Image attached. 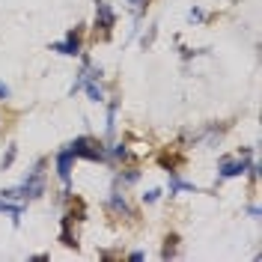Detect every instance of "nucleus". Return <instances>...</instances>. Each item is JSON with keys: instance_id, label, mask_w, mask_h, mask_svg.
<instances>
[{"instance_id": "f8f14e48", "label": "nucleus", "mask_w": 262, "mask_h": 262, "mask_svg": "<svg viewBox=\"0 0 262 262\" xmlns=\"http://www.w3.org/2000/svg\"><path fill=\"white\" fill-rule=\"evenodd\" d=\"M158 194H161V191H149V194H143V200H146V203H155V200H158Z\"/></svg>"}, {"instance_id": "7ed1b4c3", "label": "nucleus", "mask_w": 262, "mask_h": 262, "mask_svg": "<svg viewBox=\"0 0 262 262\" xmlns=\"http://www.w3.org/2000/svg\"><path fill=\"white\" fill-rule=\"evenodd\" d=\"M114 24H116V15H114V9H111V3L107 0H96V27L111 33Z\"/></svg>"}, {"instance_id": "9b49d317", "label": "nucleus", "mask_w": 262, "mask_h": 262, "mask_svg": "<svg viewBox=\"0 0 262 262\" xmlns=\"http://www.w3.org/2000/svg\"><path fill=\"white\" fill-rule=\"evenodd\" d=\"M12 161H15V146H9V149H6V155H3V167H9Z\"/></svg>"}, {"instance_id": "f03ea898", "label": "nucleus", "mask_w": 262, "mask_h": 262, "mask_svg": "<svg viewBox=\"0 0 262 262\" xmlns=\"http://www.w3.org/2000/svg\"><path fill=\"white\" fill-rule=\"evenodd\" d=\"M45 194V173H42V161L36 164V170L30 173V179L21 185V196H42Z\"/></svg>"}, {"instance_id": "6e6552de", "label": "nucleus", "mask_w": 262, "mask_h": 262, "mask_svg": "<svg viewBox=\"0 0 262 262\" xmlns=\"http://www.w3.org/2000/svg\"><path fill=\"white\" fill-rule=\"evenodd\" d=\"M86 93H90L93 101H104V93H101V86H98L96 81H86Z\"/></svg>"}, {"instance_id": "9d476101", "label": "nucleus", "mask_w": 262, "mask_h": 262, "mask_svg": "<svg viewBox=\"0 0 262 262\" xmlns=\"http://www.w3.org/2000/svg\"><path fill=\"white\" fill-rule=\"evenodd\" d=\"M173 238H176V235H173ZM173 238H167V247H164V259H170V256H176V245H173Z\"/></svg>"}, {"instance_id": "423d86ee", "label": "nucleus", "mask_w": 262, "mask_h": 262, "mask_svg": "<svg viewBox=\"0 0 262 262\" xmlns=\"http://www.w3.org/2000/svg\"><path fill=\"white\" fill-rule=\"evenodd\" d=\"M245 170H247V164H245V161H224V164H221V176H224V179L242 176Z\"/></svg>"}, {"instance_id": "39448f33", "label": "nucleus", "mask_w": 262, "mask_h": 262, "mask_svg": "<svg viewBox=\"0 0 262 262\" xmlns=\"http://www.w3.org/2000/svg\"><path fill=\"white\" fill-rule=\"evenodd\" d=\"M51 48L60 51V54H69V57H75V54H81V39H78L75 33H69V36H66V42H54Z\"/></svg>"}, {"instance_id": "0eeeda50", "label": "nucleus", "mask_w": 262, "mask_h": 262, "mask_svg": "<svg viewBox=\"0 0 262 262\" xmlns=\"http://www.w3.org/2000/svg\"><path fill=\"white\" fill-rule=\"evenodd\" d=\"M0 212L12 214V221L18 224V217H21V206H12V203H6V200H0Z\"/></svg>"}, {"instance_id": "4468645a", "label": "nucleus", "mask_w": 262, "mask_h": 262, "mask_svg": "<svg viewBox=\"0 0 262 262\" xmlns=\"http://www.w3.org/2000/svg\"><path fill=\"white\" fill-rule=\"evenodd\" d=\"M9 96V86H3V83H0V98H6Z\"/></svg>"}, {"instance_id": "1a4fd4ad", "label": "nucleus", "mask_w": 262, "mask_h": 262, "mask_svg": "<svg viewBox=\"0 0 262 262\" xmlns=\"http://www.w3.org/2000/svg\"><path fill=\"white\" fill-rule=\"evenodd\" d=\"M128 6H131V12L140 18V15H143V9L149 6V0H128Z\"/></svg>"}, {"instance_id": "f257e3e1", "label": "nucleus", "mask_w": 262, "mask_h": 262, "mask_svg": "<svg viewBox=\"0 0 262 262\" xmlns=\"http://www.w3.org/2000/svg\"><path fill=\"white\" fill-rule=\"evenodd\" d=\"M72 152H75V158L81 155V158H90V161H101L104 158V149L98 146L96 140H90V137H78V140H72Z\"/></svg>"}, {"instance_id": "20e7f679", "label": "nucleus", "mask_w": 262, "mask_h": 262, "mask_svg": "<svg viewBox=\"0 0 262 262\" xmlns=\"http://www.w3.org/2000/svg\"><path fill=\"white\" fill-rule=\"evenodd\" d=\"M72 161H75V152H72V149H66V152L57 155V173H60V179H63L66 185L72 179Z\"/></svg>"}, {"instance_id": "ddd939ff", "label": "nucleus", "mask_w": 262, "mask_h": 262, "mask_svg": "<svg viewBox=\"0 0 262 262\" xmlns=\"http://www.w3.org/2000/svg\"><path fill=\"white\" fill-rule=\"evenodd\" d=\"M191 21H203V12L200 9H191Z\"/></svg>"}]
</instances>
